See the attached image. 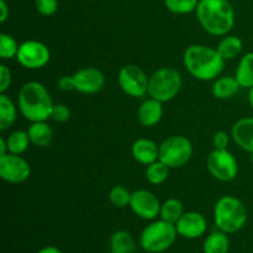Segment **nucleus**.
<instances>
[{
    "label": "nucleus",
    "mask_w": 253,
    "mask_h": 253,
    "mask_svg": "<svg viewBox=\"0 0 253 253\" xmlns=\"http://www.w3.org/2000/svg\"><path fill=\"white\" fill-rule=\"evenodd\" d=\"M58 88L63 91L76 90V82L73 76H63L58 81Z\"/></svg>",
    "instance_id": "nucleus-35"
},
{
    "label": "nucleus",
    "mask_w": 253,
    "mask_h": 253,
    "mask_svg": "<svg viewBox=\"0 0 253 253\" xmlns=\"http://www.w3.org/2000/svg\"><path fill=\"white\" fill-rule=\"evenodd\" d=\"M185 69L199 81H212L220 76L225 66V59L216 48L207 44H190L183 53Z\"/></svg>",
    "instance_id": "nucleus-1"
},
{
    "label": "nucleus",
    "mask_w": 253,
    "mask_h": 253,
    "mask_svg": "<svg viewBox=\"0 0 253 253\" xmlns=\"http://www.w3.org/2000/svg\"><path fill=\"white\" fill-rule=\"evenodd\" d=\"M251 161H252V162H253V153H252V155H251Z\"/></svg>",
    "instance_id": "nucleus-40"
},
{
    "label": "nucleus",
    "mask_w": 253,
    "mask_h": 253,
    "mask_svg": "<svg viewBox=\"0 0 253 253\" xmlns=\"http://www.w3.org/2000/svg\"><path fill=\"white\" fill-rule=\"evenodd\" d=\"M230 240L226 232L217 231L208 235L203 244V252L204 253H229Z\"/></svg>",
    "instance_id": "nucleus-20"
},
{
    "label": "nucleus",
    "mask_w": 253,
    "mask_h": 253,
    "mask_svg": "<svg viewBox=\"0 0 253 253\" xmlns=\"http://www.w3.org/2000/svg\"><path fill=\"white\" fill-rule=\"evenodd\" d=\"M6 143L7 148H9V153H12V155H22L29 148L31 141H30L27 131L17 130L10 133L9 137L6 138Z\"/></svg>",
    "instance_id": "nucleus-26"
},
{
    "label": "nucleus",
    "mask_w": 253,
    "mask_h": 253,
    "mask_svg": "<svg viewBox=\"0 0 253 253\" xmlns=\"http://www.w3.org/2000/svg\"><path fill=\"white\" fill-rule=\"evenodd\" d=\"M17 110L14 101L6 94H0V130L5 131L16 120Z\"/></svg>",
    "instance_id": "nucleus-23"
},
{
    "label": "nucleus",
    "mask_w": 253,
    "mask_h": 253,
    "mask_svg": "<svg viewBox=\"0 0 253 253\" xmlns=\"http://www.w3.org/2000/svg\"><path fill=\"white\" fill-rule=\"evenodd\" d=\"M19 47L20 44L17 43L14 37L5 32L0 34V57L1 59L6 61V59L16 58Z\"/></svg>",
    "instance_id": "nucleus-28"
},
{
    "label": "nucleus",
    "mask_w": 253,
    "mask_h": 253,
    "mask_svg": "<svg viewBox=\"0 0 253 253\" xmlns=\"http://www.w3.org/2000/svg\"><path fill=\"white\" fill-rule=\"evenodd\" d=\"M132 156L141 165H151L160 158V146L150 138H138L132 145Z\"/></svg>",
    "instance_id": "nucleus-17"
},
{
    "label": "nucleus",
    "mask_w": 253,
    "mask_h": 253,
    "mask_svg": "<svg viewBox=\"0 0 253 253\" xmlns=\"http://www.w3.org/2000/svg\"><path fill=\"white\" fill-rule=\"evenodd\" d=\"M175 229L179 236L188 240H195L207 232L208 221L200 212L187 211L175 222Z\"/></svg>",
    "instance_id": "nucleus-13"
},
{
    "label": "nucleus",
    "mask_w": 253,
    "mask_h": 253,
    "mask_svg": "<svg viewBox=\"0 0 253 253\" xmlns=\"http://www.w3.org/2000/svg\"><path fill=\"white\" fill-rule=\"evenodd\" d=\"M7 153H9V148H7L6 138L1 137L0 138V157L7 155Z\"/></svg>",
    "instance_id": "nucleus-37"
},
{
    "label": "nucleus",
    "mask_w": 253,
    "mask_h": 253,
    "mask_svg": "<svg viewBox=\"0 0 253 253\" xmlns=\"http://www.w3.org/2000/svg\"><path fill=\"white\" fill-rule=\"evenodd\" d=\"M11 84V72L5 64H0V94H4Z\"/></svg>",
    "instance_id": "nucleus-33"
},
{
    "label": "nucleus",
    "mask_w": 253,
    "mask_h": 253,
    "mask_svg": "<svg viewBox=\"0 0 253 253\" xmlns=\"http://www.w3.org/2000/svg\"><path fill=\"white\" fill-rule=\"evenodd\" d=\"M30 141L32 145L37 147H46L51 143L53 137V130L46 121H36L31 123V125L27 128Z\"/></svg>",
    "instance_id": "nucleus-18"
},
{
    "label": "nucleus",
    "mask_w": 253,
    "mask_h": 253,
    "mask_svg": "<svg viewBox=\"0 0 253 253\" xmlns=\"http://www.w3.org/2000/svg\"><path fill=\"white\" fill-rule=\"evenodd\" d=\"M241 88L235 77H221L212 84L211 93L216 99H230Z\"/></svg>",
    "instance_id": "nucleus-21"
},
{
    "label": "nucleus",
    "mask_w": 253,
    "mask_h": 253,
    "mask_svg": "<svg viewBox=\"0 0 253 253\" xmlns=\"http://www.w3.org/2000/svg\"><path fill=\"white\" fill-rule=\"evenodd\" d=\"M230 138L227 132L225 131H217L212 137V143H214L215 150H227Z\"/></svg>",
    "instance_id": "nucleus-34"
},
{
    "label": "nucleus",
    "mask_w": 253,
    "mask_h": 253,
    "mask_svg": "<svg viewBox=\"0 0 253 253\" xmlns=\"http://www.w3.org/2000/svg\"><path fill=\"white\" fill-rule=\"evenodd\" d=\"M76 90L83 94H96L105 84V76L95 67H85L73 74Z\"/></svg>",
    "instance_id": "nucleus-14"
},
{
    "label": "nucleus",
    "mask_w": 253,
    "mask_h": 253,
    "mask_svg": "<svg viewBox=\"0 0 253 253\" xmlns=\"http://www.w3.org/2000/svg\"><path fill=\"white\" fill-rule=\"evenodd\" d=\"M163 116L162 103L156 99H146L141 103L137 110V120L145 127H153L157 125Z\"/></svg>",
    "instance_id": "nucleus-16"
},
{
    "label": "nucleus",
    "mask_w": 253,
    "mask_h": 253,
    "mask_svg": "<svg viewBox=\"0 0 253 253\" xmlns=\"http://www.w3.org/2000/svg\"><path fill=\"white\" fill-rule=\"evenodd\" d=\"M231 137L237 146L249 153H253V116L242 118L234 124Z\"/></svg>",
    "instance_id": "nucleus-15"
},
{
    "label": "nucleus",
    "mask_w": 253,
    "mask_h": 253,
    "mask_svg": "<svg viewBox=\"0 0 253 253\" xmlns=\"http://www.w3.org/2000/svg\"><path fill=\"white\" fill-rule=\"evenodd\" d=\"M249 101H250V105L253 109V86L250 89V93H249Z\"/></svg>",
    "instance_id": "nucleus-39"
},
{
    "label": "nucleus",
    "mask_w": 253,
    "mask_h": 253,
    "mask_svg": "<svg viewBox=\"0 0 253 253\" xmlns=\"http://www.w3.org/2000/svg\"><path fill=\"white\" fill-rule=\"evenodd\" d=\"M9 17V7L5 0H0V22L4 24Z\"/></svg>",
    "instance_id": "nucleus-36"
},
{
    "label": "nucleus",
    "mask_w": 253,
    "mask_h": 253,
    "mask_svg": "<svg viewBox=\"0 0 253 253\" xmlns=\"http://www.w3.org/2000/svg\"><path fill=\"white\" fill-rule=\"evenodd\" d=\"M71 118V110L64 104H54L52 108L51 119L56 123H66Z\"/></svg>",
    "instance_id": "nucleus-32"
},
{
    "label": "nucleus",
    "mask_w": 253,
    "mask_h": 253,
    "mask_svg": "<svg viewBox=\"0 0 253 253\" xmlns=\"http://www.w3.org/2000/svg\"><path fill=\"white\" fill-rule=\"evenodd\" d=\"M197 19L212 36H226L235 25V10L229 0H200Z\"/></svg>",
    "instance_id": "nucleus-2"
},
{
    "label": "nucleus",
    "mask_w": 253,
    "mask_h": 253,
    "mask_svg": "<svg viewBox=\"0 0 253 253\" xmlns=\"http://www.w3.org/2000/svg\"><path fill=\"white\" fill-rule=\"evenodd\" d=\"M35 6L43 16H52L58 10V0H35Z\"/></svg>",
    "instance_id": "nucleus-31"
},
{
    "label": "nucleus",
    "mask_w": 253,
    "mask_h": 253,
    "mask_svg": "<svg viewBox=\"0 0 253 253\" xmlns=\"http://www.w3.org/2000/svg\"><path fill=\"white\" fill-rule=\"evenodd\" d=\"M161 205L158 198L150 190L138 189L131 195V210L143 220L156 219L160 215Z\"/></svg>",
    "instance_id": "nucleus-12"
},
{
    "label": "nucleus",
    "mask_w": 253,
    "mask_h": 253,
    "mask_svg": "<svg viewBox=\"0 0 253 253\" xmlns=\"http://www.w3.org/2000/svg\"><path fill=\"white\" fill-rule=\"evenodd\" d=\"M193 156V145L185 136L174 135L160 145V158L169 168L183 167Z\"/></svg>",
    "instance_id": "nucleus-7"
},
{
    "label": "nucleus",
    "mask_w": 253,
    "mask_h": 253,
    "mask_svg": "<svg viewBox=\"0 0 253 253\" xmlns=\"http://www.w3.org/2000/svg\"><path fill=\"white\" fill-rule=\"evenodd\" d=\"M131 195L132 193L125 188L124 185H115L111 188L110 193H109V200L111 204L119 209H124L126 207H130Z\"/></svg>",
    "instance_id": "nucleus-29"
},
{
    "label": "nucleus",
    "mask_w": 253,
    "mask_h": 253,
    "mask_svg": "<svg viewBox=\"0 0 253 253\" xmlns=\"http://www.w3.org/2000/svg\"><path fill=\"white\" fill-rule=\"evenodd\" d=\"M36 253H63V252H62L58 247L47 246V247H43V249H41L39 252H36Z\"/></svg>",
    "instance_id": "nucleus-38"
},
{
    "label": "nucleus",
    "mask_w": 253,
    "mask_h": 253,
    "mask_svg": "<svg viewBox=\"0 0 253 253\" xmlns=\"http://www.w3.org/2000/svg\"><path fill=\"white\" fill-rule=\"evenodd\" d=\"M183 214H184V209H183L182 202L175 199V198L167 199L161 205V219L167 222H170V224L175 225V222L180 219Z\"/></svg>",
    "instance_id": "nucleus-25"
},
{
    "label": "nucleus",
    "mask_w": 253,
    "mask_h": 253,
    "mask_svg": "<svg viewBox=\"0 0 253 253\" xmlns=\"http://www.w3.org/2000/svg\"><path fill=\"white\" fill-rule=\"evenodd\" d=\"M148 77L136 64H126L119 71L118 82L124 93L132 98H143L148 94Z\"/></svg>",
    "instance_id": "nucleus-9"
},
{
    "label": "nucleus",
    "mask_w": 253,
    "mask_h": 253,
    "mask_svg": "<svg viewBox=\"0 0 253 253\" xmlns=\"http://www.w3.org/2000/svg\"><path fill=\"white\" fill-rule=\"evenodd\" d=\"M214 221L220 231L235 234L247 222V209L236 197L225 195L220 198L214 207Z\"/></svg>",
    "instance_id": "nucleus-4"
},
{
    "label": "nucleus",
    "mask_w": 253,
    "mask_h": 253,
    "mask_svg": "<svg viewBox=\"0 0 253 253\" xmlns=\"http://www.w3.org/2000/svg\"><path fill=\"white\" fill-rule=\"evenodd\" d=\"M135 250V240L130 232L119 230L114 232L110 239L111 253H132Z\"/></svg>",
    "instance_id": "nucleus-24"
},
{
    "label": "nucleus",
    "mask_w": 253,
    "mask_h": 253,
    "mask_svg": "<svg viewBox=\"0 0 253 253\" xmlns=\"http://www.w3.org/2000/svg\"><path fill=\"white\" fill-rule=\"evenodd\" d=\"M178 232L174 224L157 220L143 229L140 236V245L148 253H162L172 247L177 240Z\"/></svg>",
    "instance_id": "nucleus-5"
},
{
    "label": "nucleus",
    "mask_w": 253,
    "mask_h": 253,
    "mask_svg": "<svg viewBox=\"0 0 253 253\" xmlns=\"http://www.w3.org/2000/svg\"><path fill=\"white\" fill-rule=\"evenodd\" d=\"M242 48H244L242 40L237 36H232V35H226V36L222 37L216 47L217 52L221 54L225 61L236 58L241 53Z\"/></svg>",
    "instance_id": "nucleus-22"
},
{
    "label": "nucleus",
    "mask_w": 253,
    "mask_h": 253,
    "mask_svg": "<svg viewBox=\"0 0 253 253\" xmlns=\"http://www.w3.org/2000/svg\"><path fill=\"white\" fill-rule=\"evenodd\" d=\"M182 76L172 67L157 69L148 79V95L161 103H166L178 95L182 89Z\"/></svg>",
    "instance_id": "nucleus-6"
},
{
    "label": "nucleus",
    "mask_w": 253,
    "mask_h": 253,
    "mask_svg": "<svg viewBox=\"0 0 253 253\" xmlns=\"http://www.w3.org/2000/svg\"><path fill=\"white\" fill-rule=\"evenodd\" d=\"M31 167L21 155H7L0 157V177L2 180L11 184H19L29 179Z\"/></svg>",
    "instance_id": "nucleus-11"
},
{
    "label": "nucleus",
    "mask_w": 253,
    "mask_h": 253,
    "mask_svg": "<svg viewBox=\"0 0 253 253\" xmlns=\"http://www.w3.org/2000/svg\"><path fill=\"white\" fill-rule=\"evenodd\" d=\"M169 169L170 168L166 166L162 161H156V162L148 165L146 168V179L153 185L163 184L168 179Z\"/></svg>",
    "instance_id": "nucleus-27"
},
{
    "label": "nucleus",
    "mask_w": 253,
    "mask_h": 253,
    "mask_svg": "<svg viewBox=\"0 0 253 253\" xmlns=\"http://www.w3.org/2000/svg\"><path fill=\"white\" fill-rule=\"evenodd\" d=\"M51 58L49 48L41 41L29 40L20 44L16 59L24 68L40 69L43 68Z\"/></svg>",
    "instance_id": "nucleus-10"
},
{
    "label": "nucleus",
    "mask_w": 253,
    "mask_h": 253,
    "mask_svg": "<svg viewBox=\"0 0 253 253\" xmlns=\"http://www.w3.org/2000/svg\"><path fill=\"white\" fill-rule=\"evenodd\" d=\"M210 174L220 182H231L239 174V163L229 150H214L207 160Z\"/></svg>",
    "instance_id": "nucleus-8"
},
{
    "label": "nucleus",
    "mask_w": 253,
    "mask_h": 253,
    "mask_svg": "<svg viewBox=\"0 0 253 253\" xmlns=\"http://www.w3.org/2000/svg\"><path fill=\"white\" fill-rule=\"evenodd\" d=\"M53 105L48 90L40 82H27L20 88L17 108L26 120L47 121L51 118Z\"/></svg>",
    "instance_id": "nucleus-3"
},
{
    "label": "nucleus",
    "mask_w": 253,
    "mask_h": 253,
    "mask_svg": "<svg viewBox=\"0 0 253 253\" xmlns=\"http://www.w3.org/2000/svg\"><path fill=\"white\" fill-rule=\"evenodd\" d=\"M235 78L241 88L251 89L253 86V52L244 54L237 64Z\"/></svg>",
    "instance_id": "nucleus-19"
},
{
    "label": "nucleus",
    "mask_w": 253,
    "mask_h": 253,
    "mask_svg": "<svg viewBox=\"0 0 253 253\" xmlns=\"http://www.w3.org/2000/svg\"><path fill=\"white\" fill-rule=\"evenodd\" d=\"M200 0H165V5L170 12L178 15L195 11Z\"/></svg>",
    "instance_id": "nucleus-30"
}]
</instances>
